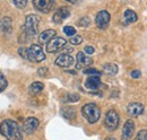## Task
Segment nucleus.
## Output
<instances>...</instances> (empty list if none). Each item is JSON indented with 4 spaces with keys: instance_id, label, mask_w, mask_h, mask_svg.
I'll list each match as a JSON object with an SVG mask.
<instances>
[{
    "instance_id": "nucleus-35",
    "label": "nucleus",
    "mask_w": 147,
    "mask_h": 140,
    "mask_svg": "<svg viewBox=\"0 0 147 140\" xmlns=\"http://www.w3.org/2000/svg\"><path fill=\"white\" fill-rule=\"evenodd\" d=\"M105 140H115L114 138H108V139H105Z\"/></svg>"
},
{
    "instance_id": "nucleus-5",
    "label": "nucleus",
    "mask_w": 147,
    "mask_h": 140,
    "mask_svg": "<svg viewBox=\"0 0 147 140\" xmlns=\"http://www.w3.org/2000/svg\"><path fill=\"white\" fill-rule=\"evenodd\" d=\"M119 122H120V118L119 114L114 111V110H110L107 115H105V120H104V125L109 131H114L118 127H119Z\"/></svg>"
},
{
    "instance_id": "nucleus-2",
    "label": "nucleus",
    "mask_w": 147,
    "mask_h": 140,
    "mask_svg": "<svg viewBox=\"0 0 147 140\" xmlns=\"http://www.w3.org/2000/svg\"><path fill=\"white\" fill-rule=\"evenodd\" d=\"M0 133L7 140H23L18 123L13 120H5L1 122Z\"/></svg>"
},
{
    "instance_id": "nucleus-6",
    "label": "nucleus",
    "mask_w": 147,
    "mask_h": 140,
    "mask_svg": "<svg viewBox=\"0 0 147 140\" xmlns=\"http://www.w3.org/2000/svg\"><path fill=\"white\" fill-rule=\"evenodd\" d=\"M67 44V41L63 37L55 36L48 44H47V51L49 53H55L62 50Z\"/></svg>"
},
{
    "instance_id": "nucleus-12",
    "label": "nucleus",
    "mask_w": 147,
    "mask_h": 140,
    "mask_svg": "<svg viewBox=\"0 0 147 140\" xmlns=\"http://www.w3.org/2000/svg\"><path fill=\"white\" fill-rule=\"evenodd\" d=\"M100 86H101V79H100V76H96V75H92L85 81V87L90 90H96L100 88Z\"/></svg>"
},
{
    "instance_id": "nucleus-23",
    "label": "nucleus",
    "mask_w": 147,
    "mask_h": 140,
    "mask_svg": "<svg viewBox=\"0 0 147 140\" xmlns=\"http://www.w3.org/2000/svg\"><path fill=\"white\" fill-rule=\"evenodd\" d=\"M13 2H14V5L17 8H19V9H23L27 5V0H13Z\"/></svg>"
},
{
    "instance_id": "nucleus-25",
    "label": "nucleus",
    "mask_w": 147,
    "mask_h": 140,
    "mask_svg": "<svg viewBox=\"0 0 147 140\" xmlns=\"http://www.w3.org/2000/svg\"><path fill=\"white\" fill-rule=\"evenodd\" d=\"M91 24V20L88 17H83L79 22H78V25L82 26V27H87L88 25Z\"/></svg>"
},
{
    "instance_id": "nucleus-24",
    "label": "nucleus",
    "mask_w": 147,
    "mask_h": 140,
    "mask_svg": "<svg viewBox=\"0 0 147 140\" xmlns=\"http://www.w3.org/2000/svg\"><path fill=\"white\" fill-rule=\"evenodd\" d=\"M73 45H78V44H80L82 42H83V37L82 36H79V35H77V36H74L70 38V41H69Z\"/></svg>"
},
{
    "instance_id": "nucleus-16",
    "label": "nucleus",
    "mask_w": 147,
    "mask_h": 140,
    "mask_svg": "<svg viewBox=\"0 0 147 140\" xmlns=\"http://www.w3.org/2000/svg\"><path fill=\"white\" fill-rule=\"evenodd\" d=\"M55 30H47L44 32H42L40 36H38V42L41 44H48L53 37L55 36Z\"/></svg>"
},
{
    "instance_id": "nucleus-8",
    "label": "nucleus",
    "mask_w": 147,
    "mask_h": 140,
    "mask_svg": "<svg viewBox=\"0 0 147 140\" xmlns=\"http://www.w3.org/2000/svg\"><path fill=\"white\" fill-rule=\"evenodd\" d=\"M95 23H96V26L98 28L105 30L110 23V14L107 10H102V11L97 13L96 18H95Z\"/></svg>"
},
{
    "instance_id": "nucleus-14",
    "label": "nucleus",
    "mask_w": 147,
    "mask_h": 140,
    "mask_svg": "<svg viewBox=\"0 0 147 140\" xmlns=\"http://www.w3.org/2000/svg\"><path fill=\"white\" fill-rule=\"evenodd\" d=\"M69 15H70L69 9L66 8V7H61V8H59L55 13V15H53V22L57 23V24H60V23H62L66 18L69 17Z\"/></svg>"
},
{
    "instance_id": "nucleus-17",
    "label": "nucleus",
    "mask_w": 147,
    "mask_h": 140,
    "mask_svg": "<svg viewBox=\"0 0 147 140\" xmlns=\"http://www.w3.org/2000/svg\"><path fill=\"white\" fill-rule=\"evenodd\" d=\"M43 84L42 83H40V81H35V83H33L30 88H28V93L32 95V96H35V95H38L42 90H43Z\"/></svg>"
},
{
    "instance_id": "nucleus-7",
    "label": "nucleus",
    "mask_w": 147,
    "mask_h": 140,
    "mask_svg": "<svg viewBox=\"0 0 147 140\" xmlns=\"http://www.w3.org/2000/svg\"><path fill=\"white\" fill-rule=\"evenodd\" d=\"M33 5L38 11L43 14H48L53 9L55 1L53 0H33Z\"/></svg>"
},
{
    "instance_id": "nucleus-9",
    "label": "nucleus",
    "mask_w": 147,
    "mask_h": 140,
    "mask_svg": "<svg viewBox=\"0 0 147 140\" xmlns=\"http://www.w3.org/2000/svg\"><path fill=\"white\" fill-rule=\"evenodd\" d=\"M38 124H40V122L36 118H27L23 124V130L26 135H32L37 129Z\"/></svg>"
},
{
    "instance_id": "nucleus-30",
    "label": "nucleus",
    "mask_w": 147,
    "mask_h": 140,
    "mask_svg": "<svg viewBox=\"0 0 147 140\" xmlns=\"http://www.w3.org/2000/svg\"><path fill=\"white\" fill-rule=\"evenodd\" d=\"M140 76H142V72H140L139 70H134V71H131V77H132V78H136V79H137V78H139Z\"/></svg>"
},
{
    "instance_id": "nucleus-18",
    "label": "nucleus",
    "mask_w": 147,
    "mask_h": 140,
    "mask_svg": "<svg viewBox=\"0 0 147 140\" xmlns=\"http://www.w3.org/2000/svg\"><path fill=\"white\" fill-rule=\"evenodd\" d=\"M0 30L2 32H9L11 30V19L9 17H2L0 19Z\"/></svg>"
},
{
    "instance_id": "nucleus-33",
    "label": "nucleus",
    "mask_w": 147,
    "mask_h": 140,
    "mask_svg": "<svg viewBox=\"0 0 147 140\" xmlns=\"http://www.w3.org/2000/svg\"><path fill=\"white\" fill-rule=\"evenodd\" d=\"M62 50L65 51V53H66V54H69L70 52H73V48H68L67 45H66V46H65Z\"/></svg>"
},
{
    "instance_id": "nucleus-27",
    "label": "nucleus",
    "mask_w": 147,
    "mask_h": 140,
    "mask_svg": "<svg viewBox=\"0 0 147 140\" xmlns=\"http://www.w3.org/2000/svg\"><path fill=\"white\" fill-rule=\"evenodd\" d=\"M84 72H85L86 75H96V76H100V75H101V72L96 69H86Z\"/></svg>"
},
{
    "instance_id": "nucleus-1",
    "label": "nucleus",
    "mask_w": 147,
    "mask_h": 140,
    "mask_svg": "<svg viewBox=\"0 0 147 140\" xmlns=\"http://www.w3.org/2000/svg\"><path fill=\"white\" fill-rule=\"evenodd\" d=\"M38 25H40V19L36 15H28L25 19V24L23 26V32L19 37L20 43H26L28 42L34 35L38 32Z\"/></svg>"
},
{
    "instance_id": "nucleus-28",
    "label": "nucleus",
    "mask_w": 147,
    "mask_h": 140,
    "mask_svg": "<svg viewBox=\"0 0 147 140\" xmlns=\"http://www.w3.org/2000/svg\"><path fill=\"white\" fill-rule=\"evenodd\" d=\"M18 53H19V55H20V57H23V58L27 59V49H26V48L22 46V48L18 50Z\"/></svg>"
},
{
    "instance_id": "nucleus-22",
    "label": "nucleus",
    "mask_w": 147,
    "mask_h": 140,
    "mask_svg": "<svg viewBox=\"0 0 147 140\" xmlns=\"http://www.w3.org/2000/svg\"><path fill=\"white\" fill-rule=\"evenodd\" d=\"M63 32H65V34L67 35V36H74V35L76 34V30L74 28L73 26H66V27H63Z\"/></svg>"
},
{
    "instance_id": "nucleus-32",
    "label": "nucleus",
    "mask_w": 147,
    "mask_h": 140,
    "mask_svg": "<svg viewBox=\"0 0 147 140\" xmlns=\"http://www.w3.org/2000/svg\"><path fill=\"white\" fill-rule=\"evenodd\" d=\"M85 52L87 54H93L94 53V48L93 46H86L85 48Z\"/></svg>"
},
{
    "instance_id": "nucleus-20",
    "label": "nucleus",
    "mask_w": 147,
    "mask_h": 140,
    "mask_svg": "<svg viewBox=\"0 0 147 140\" xmlns=\"http://www.w3.org/2000/svg\"><path fill=\"white\" fill-rule=\"evenodd\" d=\"M103 69H104V72L108 75H117L118 72V67L114 63H107Z\"/></svg>"
},
{
    "instance_id": "nucleus-29",
    "label": "nucleus",
    "mask_w": 147,
    "mask_h": 140,
    "mask_svg": "<svg viewBox=\"0 0 147 140\" xmlns=\"http://www.w3.org/2000/svg\"><path fill=\"white\" fill-rule=\"evenodd\" d=\"M68 98H69L70 102H77V101H79V95H77V94H70V95H68Z\"/></svg>"
},
{
    "instance_id": "nucleus-10",
    "label": "nucleus",
    "mask_w": 147,
    "mask_h": 140,
    "mask_svg": "<svg viewBox=\"0 0 147 140\" xmlns=\"http://www.w3.org/2000/svg\"><path fill=\"white\" fill-rule=\"evenodd\" d=\"M134 131H135V124L132 122V120L126 121L123 129H122L121 140H130L134 136Z\"/></svg>"
},
{
    "instance_id": "nucleus-11",
    "label": "nucleus",
    "mask_w": 147,
    "mask_h": 140,
    "mask_svg": "<svg viewBox=\"0 0 147 140\" xmlns=\"http://www.w3.org/2000/svg\"><path fill=\"white\" fill-rule=\"evenodd\" d=\"M74 63V58L70 54H61L59 55L57 59H55V65L59 66V67H62V68H67V67H70L73 66Z\"/></svg>"
},
{
    "instance_id": "nucleus-19",
    "label": "nucleus",
    "mask_w": 147,
    "mask_h": 140,
    "mask_svg": "<svg viewBox=\"0 0 147 140\" xmlns=\"http://www.w3.org/2000/svg\"><path fill=\"white\" fill-rule=\"evenodd\" d=\"M137 14L135 11H132L131 9H127L125 11V20L127 24H130V23H135L137 20Z\"/></svg>"
},
{
    "instance_id": "nucleus-26",
    "label": "nucleus",
    "mask_w": 147,
    "mask_h": 140,
    "mask_svg": "<svg viewBox=\"0 0 147 140\" xmlns=\"http://www.w3.org/2000/svg\"><path fill=\"white\" fill-rule=\"evenodd\" d=\"M135 140H147V130H142V131H139Z\"/></svg>"
},
{
    "instance_id": "nucleus-13",
    "label": "nucleus",
    "mask_w": 147,
    "mask_h": 140,
    "mask_svg": "<svg viewBox=\"0 0 147 140\" xmlns=\"http://www.w3.org/2000/svg\"><path fill=\"white\" fill-rule=\"evenodd\" d=\"M92 63H93L92 58L87 57L86 54H84L83 52L77 53V68H78V69L88 67V66H91Z\"/></svg>"
},
{
    "instance_id": "nucleus-3",
    "label": "nucleus",
    "mask_w": 147,
    "mask_h": 140,
    "mask_svg": "<svg viewBox=\"0 0 147 140\" xmlns=\"http://www.w3.org/2000/svg\"><path fill=\"white\" fill-rule=\"evenodd\" d=\"M82 114H83V116L90 123H95L98 121V119L101 116V111H100L98 106L96 104L88 103V104L83 106Z\"/></svg>"
},
{
    "instance_id": "nucleus-15",
    "label": "nucleus",
    "mask_w": 147,
    "mask_h": 140,
    "mask_svg": "<svg viewBox=\"0 0 147 140\" xmlns=\"http://www.w3.org/2000/svg\"><path fill=\"white\" fill-rule=\"evenodd\" d=\"M127 112L130 116H139L144 112V106L140 103H130L127 107Z\"/></svg>"
},
{
    "instance_id": "nucleus-34",
    "label": "nucleus",
    "mask_w": 147,
    "mask_h": 140,
    "mask_svg": "<svg viewBox=\"0 0 147 140\" xmlns=\"http://www.w3.org/2000/svg\"><path fill=\"white\" fill-rule=\"evenodd\" d=\"M66 1H68V2H70V3H76L78 0H66Z\"/></svg>"
},
{
    "instance_id": "nucleus-4",
    "label": "nucleus",
    "mask_w": 147,
    "mask_h": 140,
    "mask_svg": "<svg viewBox=\"0 0 147 140\" xmlns=\"http://www.w3.org/2000/svg\"><path fill=\"white\" fill-rule=\"evenodd\" d=\"M27 59L32 62H41L45 59V54L40 45L32 44L27 49Z\"/></svg>"
},
{
    "instance_id": "nucleus-21",
    "label": "nucleus",
    "mask_w": 147,
    "mask_h": 140,
    "mask_svg": "<svg viewBox=\"0 0 147 140\" xmlns=\"http://www.w3.org/2000/svg\"><path fill=\"white\" fill-rule=\"evenodd\" d=\"M8 86V83H7V79H6V77L0 72V93L1 92H3L6 88Z\"/></svg>"
},
{
    "instance_id": "nucleus-31",
    "label": "nucleus",
    "mask_w": 147,
    "mask_h": 140,
    "mask_svg": "<svg viewBox=\"0 0 147 140\" xmlns=\"http://www.w3.org/2000/svg\"><path fill=\"white\" fill-rule=\"evenodd\" d=\"M37 72H38L40 76H43V77H44V76L47 75V72H48V69H47V68H40V69L37 70Z\"/></svg>"
}]
</instances>
